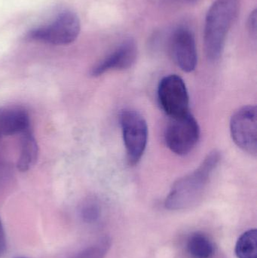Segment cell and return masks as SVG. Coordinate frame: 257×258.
Here are the masks:
<instances>
[{
  "instance_id": "8992f818",
  "label": "cell",
  "mask_w": 257,
  "mask_h": 258,
  "mask_svg": "<svg viewBox=\"0 0 257 258\" xmlns=\"http://www.w3.org/2000/svg\"><path fill=\"white\" fill-rule=\"evenodd\" d=\"M158 99L163 111L170 118L190 113V96L184 80L179 76H167L160 81Z\"/></svg>"
},
{
  "instance_id": "ba28073f",
  "label": "cell",
  "mask_w": 257,
  "mask_h": 258,
  "mask_svg": "<svg viewBox=\"0 0 257 258\" xmlns=\"http://www.w3.org/2000/svg\"><path fill=\"white\" fill-rule=\"evenodd\" d=\"M169 49L174 61L183 71L190 73L196 69L197 50L194 35L190 29L177 28L170 36Z\"/></svg>"
},
{
  "instance_id": "2e32d148",
  "label": "cell",
  "mask_w": 257,
  "mask_h": 258,
  "mask_svg": "<svg viewBox=\"0 0 257 258\" xmlns=\"http://www.w3.org/2000/svg\"><path fill=\"white\" fill-rule=\"evenodd\" d=\"M6 249H7V243H6V233L0 220V258L3 257L6 254Z\"/></svg>"
},
{
  "instance_id": "4fadbf2b",
  "label": "cell",
  "mask_w": 257,
  "mask_h": 258,
  "mask_svg": "<svg viewBox=\"0 0 257 258\" xmlns=\"http://www.w3.org/2000/svg\"><path fill=\"white\" fill-rule=\"evenodd\" d=\"M257 232L256 229L243 233L235 245L238 258H257Z\"/></svg>"
},
{
  "instance_id": "9a60e30c",
  "label": "cell",
  "mask_w": 257,
  "mask_h": 258,
  "mask_svg": "<svg viewBox=\"0 0 257 258\" xmlns=\"http://www.w3.org/2000/svg\"><path fill=\"white\" fill-rule=\"evenodd\" d=\"M101 206L95 200H89L81 206L80 215L84 222L93 224L96 222L101 216Z\"/></svg>"
},
{
  "instance_id": "9c48e42d",
  "label": "cell",
  "mask_w": 257,
  "mask_h": 258,
  "mask_svg": "<svg viewBox=\"0 0 257 258\" xmlns=\"http://www.w3.org/2000/svg\"><path fill=\"white\" fill-rule=\"evenodd\" d=\"M137 48L132 39H126L104 60L92 69L93 77H100L111 71H122L131 68L137 60Z\"/></svg>"
},
{
  "instance_id": "5bb4252c",
  "label": "cell",
  "mask_w": 257,
  "mask_h": 258,
  "mask_svg": "<svg viewBox=\"0 0 257 258\" xmlns=\"http://www.w3.org/2000/svg\"><path fill=\"white\" fill-rule=\"evenodd\" d=\"M110 246V241L104 238L95 245L81 250L72 258H104Z\"/></svg>"
},
{
  "instance_id": "7c38bea8",
  "label": "cell",
  "mask_w": 257,
  "mask_h": 258,
  "mask_svg": "<svg viewBox=\"0 0 257 258\" xmlns=\"http://www.w3.org/2000/svg\"><path fill=\"white\" fill-rule=\"evenodd\" d=\"M21 155L18 162L20 171H27L36 163L38 157V145L30 131L23 134Z\"/></svg>"
},
{
  "instance_id": "d6986e66",
  "label": "cell",
  "mask_w": 257,
  "mask_h": 258,
  "mask_svg": "<svg viewBox=\"0 0 257 258\" xmlns=\"http://www.w3.org/2000/svg\"><path fill=\"white\" fill-rule=\"evenodd\" d=\"M18 258H24V257H18Z\"/></svg>"
},
{
  "instance_id": "6da1fadb",
  "label": "cell",
  "mask_w": 257,
  "mask_h": 258,
  "mask_svg": "<svg viewBox=\"0 0 257 258\" xmlns=\"http://www.w3.org/2000/svg\"><path fill=\"white\" fill-rule=\"evenodd\" d=\"M220 159V152L214 150L205 157L196 170L178 179L166 198V209L184 210L198 204L203 198Z\"/></svg>"
},
{
  "instance_id": "8fae6325",
  "label": "cell",
  "mask_w": 257,
  "mask_h": 258,
  "mask_svg": "<svg viewBox=\"0 0 257 258\" xmlns=\"http://www.w3.org/2000/svg\"><path fill=\"white\" fill-rule=\"evenodd\" d=\"M187 251L193 258H211L214 255V245L207 235L201 232L193 233L189 237Z\"/></svg>"
},
{
  "instance_id": "7a4b0ae2",
  "label": "cell",
  "mask_w": 257,
  "mask_h": 258,
  "mask_svg": "<svg viewBox=\"0 0 257 258\" xmlns=\"http://www.w3.org/2000/svg\"><path fill=\"white\" fill-rule=\"evenodd\" d=\"M238 9V0H217L208 10L205 19V46L210 60H218L221 56Z\"/></svg>"
},
{
  "instance_id": "3957f363",
  "label": "cell",
  "mask_w": 257,
  "mask_h": 258,
  "mask_svg": "<svg viewBox=\"0 0 257 258\" xmlns=\"http://www.w3.org/2000/svg\"><path fill=\"white\" fill-rule=\"evenodd\" d=\"M80 28L79 18L76 14L71 11H64L47 25L29 31L27 37L30 40L51 45H66L77 39Z\"/></svg>"
},
{
  "instance_id": "277c9868",
  "label": "cell",
  "mask_w": 257,
  "mask_h": 258,
  "mask_svg": "<svg viewBox=\"0 0 257 258\" xmlns=\"http://www.w3.org/2000/svg\"><path fill=\"white\" fill-rule=\"evenodd\" d=\"M119 119L128 162L136 165L143 157L147 145V123L143 116L133 109L122 110Z\"/></svg>"
},
{
  "instance_id": "5b68a950",
  "label": "cell",
  "mask_w": 257,
  "mask_h": 258,
  "mask_svg": "<svg viewBox=\"0 0 257 258\" xmlns=\"http://www.w3.org/2000/svg\"><path fill=\"white\" fill-rule=\"evenodd\" d=\"M200 138V128L190 113L170 118L164 132L167 147L178 156H186L193 151Z\"/></svg>"
},
{
  "instance_id": "e0dca14e",
  "label": "cell",
  "mask_w": 257,
  "mask_h": 258,
  "mask_svg": "<svg viewBox=\"0 0 257 258\" xmlns=\"http://www.w3.org/2000/svg\"><path fill=\"white\" fill-rule=\"evenodd\" d=\"M250 29L253 30V31L256 32V11L253 12L250 18Z\"/></svg>"
},
{
  "instance_id": "52a82bcc",
  "label": "cell",
  "mask_w": 257,
  "mask_h": 258,
  "mask_svg": "<svg viewBox=\"0 0 257 258\" xmlns=\"http://www.w3.org/2000/svg\"><path fill=\"white\" fill-rule=\"evenodd\" d=\"M230 133L235 144L251 156L257 154V113L255 106L237 110L230 120Z\"/></svg>"
},
{
  "instance_id": "30bf717a",
  "label": "cell",
  "mask_w": 257,
  "mask_h": 258,
  "mask_svg": "<svg viewBox=\"0 0 257 258\" xmlns=\"http://www.w3.org/2000/svg\"><path fill=\"white\" fill-rule=\"evenodd\" d=\"M28 112L21 107L0 108V138L24 134L30 129Z\"/></svg>"
},
{
  "instance_id": "ac0fdd59",
  "label": "cell",
  "mask_w": 257,
  "mask_h": 258,
  "mask_svg": "<svg viewBox=\"0 0 257 258\" xmlns=\"http://www.w3.org/2000/svg\"><path fill=\"white\" fill-rule=\"evenodd\" d=\"M177 1L182 2V3H195L197 0H177Z\"/></svg>"
}]
</instances>
